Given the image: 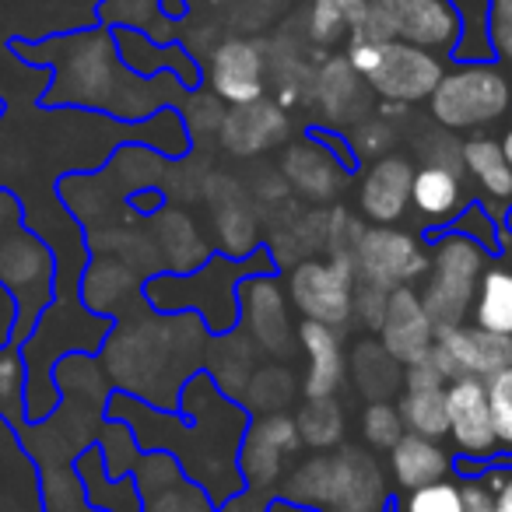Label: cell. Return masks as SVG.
Here are the masks:
<instances>
[{"mask_svg":"<svg viewBox=\"0 0 512 512\" xmlns=\"http://www.w3.org/2000/svg\"><path fill=\"white\" fill-rule=\"evenodd\" d=\"M50 53L32 50L29 43H15L18 53H29V64L53 67V92L46 95V106H85L102 109V113L123 116V120H141L148 109H155V99H144L137 88V74L123 64L116 32L99 25V29L74 32L64 39H46Z\"/></svg>","mask_w":512,"mask_h":512,"instance_id":"obj_1","label":"cell"},{"mask_svg":"<svg viewBox=\"0 0 512 512\" xmlns=\"http://www.w3.org/2000/svg\"><path fill=\"white\" fill-rule=\"evenodd\" d=\"M428 113L449 134H481L512 116V78L495 60H453L428 99Z\"/></svg>","mask_w":512,"mask_h":512,"instance_id":"obj_2","label":"cell"},{"mask_svg":"<svg viewBox=\"0 0 512 512\" xmlns=\"http://www.w3.org/2000/svg\"><path fill=\"white\" fill-rule=\"evenodd\" d=\"M53 253L36 232L22 225V207L15 193L0 190V285L18 302L15 344L32 330L53 295Z\"/></svg>","mask_w":512,"mask_h":512,"instance_id":"obj_3","label":"cell"},{"mask_svg":"<svg viewBox=\"0 0 512 512\" xmlns=\"http://www.w3.org/2000/svg\"><path fill=\"white\" fill-rule=\"evenodd\" d=\"M344 57L365 78L372 95L404 109L432 99L435 85H439L442 71H446V60L435 57V53L418 50V46H407V43H390V39H369V36L351 39L344 46Z\"/></svg>","mask_w":512,"mask_h":512,"instance_id":"obj_4","label":"cell"},{"mask_svg":"<svg viewBox=\"0 0 512 512\" xmlns=\"http://www.w3.org/2000/svg\"><path fill=\"white\" fill-rule=\"evenodd\" d=\"M491 264V249H484L467 232L446 228L428 246V274L421 285V302L435 327H456L470 320L477 285L484 267Z\"/></svg>","mask_w":512,"mask_h":512,"instance_id":"obj_5","label":"cell"},{"mask_svg":"<svg viewBox=\"0 0 512 512\" xmlns=\"http://www.w3.org/2000/svg\"><path fill=\"white\" fill-rule=\"evenodd\" d=\"M463 15L453 0H369L358 36L390 39L449 60L460 53Z\"/></svg>","mask_w":512,"mask_h":512,"instance_id":"obj_6","label":"cell"},{"mask_svg":"<svg viewBox=\"0 0 512 512\" xmlns=\"http://www.w3.org/2000/svg\"><path fill=\"white\" fill-rule=\"evenodd\" d=\"M446 414H449V435L453 442L460 470L467 477L481 474L484 467L502 460V449L495 439V421H491L488 390L484 379H453L446 383Z\"/></svg>","mask_w":512,"mask_h":512,"instance_id":"obj_7","label":"cell"},{"mask_svg":"<svg viewBox=\"0 0 512 512\" xmlns=\"http://www.w3.org/2000/svg\"><path fill=\"white\" fill-rule=\"evenodd\" d=\"M351 260H355L358 281L386 292L414 288L428 274V246L414 232L393 225L365 228Z\"/></svg>","mask_w":512,"mask_h":512,"instance_id":"obj_8","label":"cell"},{"mask_svg":"<svg viewBox=\"0 0 512 512\" xmlns=\"http://www.w3.org/2000/svg\"><path fill=\"white\" fill-rule=\"evenodd\" d=\"M358 271L351 256H327V260H302L288 278V295L306 320L344 327L351 320Z\"/></svg>","mask_w":512,"mask_h":512,"instance_id":"obj_9","label":"cell"},{"mask_svg":"<svg viewBox=\"0 0 512 512\" xmlns=\"http://www.w3.org/2000/svg\"><path fill=\"white\" fill-rule=\"evenodd\" d=\"M351 169H355L351 148L327 130L288 144L285 158H281V176L309 200H334Z\"/></svg>","mask_w":512,"mask_h":512,"instance_id":"obj_10","label":"cell"},{"mask_svg":"<svg viewBox=\"0 0 512 512\" xmlns=\"http://www.w3.org/2000/svg\"><path fill=\"white\" fill-rule=\"evenodd\" d=\"M432 362L442 369V376L453 379H491L512 365V341L509 337L488 334L474 323H456V327H439L432 344Z\"/></svg>","mask_w":512,"mask_h":512,"instance_id":"obj_11","label":"cell"},{"mask_svg":"<svg viewBox=\"0 0 512 512\" xmlns=\"http://www.w3.org/2000/svg\"><path fill=\"white\" fill-rule=\"evenodd\" d=\"M207 88L225 106H246V102L264 99L267 92L264 46L242 36L221 39L211 53V64H207Z\"/></svg>","mask_w":512,"mask_h":512,"instance_id":"obj_12","label":"cell"},{"mask_svg":"<svg viewBox=\"0 0 512 512\" xmlns=\"http://www.w3.org/2000/svg\"><path fill=\"white\" fill-rule=\"evenodd\" d=\"M435 334H439V327L425 313L418 288H393L386 299L383 323H379V344L400 365H414L432 351Z\"/></svg>","mask_w":512,"mask_h":512,"instance_id":"obj_13","label":"cell"},{"mask_svg":"<svg viewBox=\"0 0 512 512\" xmlns=\"http://www.w3.org/2000/svg\"><path fill=\"white\" fill-rule=\"evenodd\" d=\"M414 165L404 155H383L369 162L358 183V211L372 225H400L411 211Z\"/></svg>","mask_w":512,"mask_h":512,"instance_id":"obj_14","label":"cell"},{"mask_svg":"<svg viewBox=\"0 0 512 512\" xmlns=\"http://www.w3.org/2000/svg\"><path fill=\"white\" fill-rule=\"evenodd\" d=\"M302 435L295 418L288 414H267V418L253 421L246 432L239 453V470L253 488H267L281 477V467L292 453H299Z\"/></svg>","mask_w":512,"mask_h":512,"instance_id":"obj_15","label":"cell"},{"mask_svg":"<svg viewBox=\"0 0 512 512\" xmlns=\"http://www.w3.org/2000/svg\"><path fill=\"white\" fill-rule=\"evenodd\" d=\"M386 502V477L379 463L362 449L330 453L327 512H379Z\"/></svg>","mask_w":512,"mask_h":512,"instance_id":"obj_16","label":"cell"},{"mask_svg":"<svg viewBox=\"0 0 512 512\" xmlns=\"http://www.w3.org/2000/svg\"><path fill=\"white\" fill-rule=\"evenodd\" d=\"M309 95H313V102L320 106V113L327 116V120H334L337 127H355L358 120L369 116L372 88L365 85L362 74L348 64L344 53H334V57H327L316 67Z\"/></svg>","mask_w":512,"mask_h":512,"instance_id":"obj_17","label":"cell"},{"mask_svg":"<svg viewBox=\"0 0 512 512\" xmlns=\"http://www.w3.org/2000/svg\"><path fill=\"white\" fill-rule=\"evenodd\" d=\"M470 207L467 190H463V169L453 165H435L421 162L414 165V183H411V211L428 228H446L456 225L463 211Z\"/></svg>","mask_w":512,"mask_h":512,"instance_id":"obj_18","label":"cell"},{"mask_svg":"<svg viewBox=\"0 0 512 512\" xmlns=\"http://www.w3.org/2000/svg\"><path fill=\"white\" fill-rule=\"evenodd\" d=\"M221 144H225L232 155H256V151H267L271 144H281L288 134L285 109L278 102L256 99L246 106H232L221 120Z\"/></svg>","mask_w":512,"mask_h":512,"instance_id":"obj_19","label":"cell"},{"mask_svg":"<svg viewBox=\"0 0 512 512\" xmlns=\"http://www.w3.org/2000/svg\"><path fill=\"white\" fill-rule=\"evenodd\" d=\"M299 341H302V351H306V362H309L306 383H302L306 397H334L337 386L344 383V372H348L337 330L327 327V323L302 320Z\"/></svg>","mask_w":512,"mask_h":512,"instance_id":"obj_20","label":"cell"},{"mask_svg":"<svg viewBox=\"0 0 512 512\" xmlns=\"http://www.w3.org/2000/svg\"><path fill=\"white\" fill-rule=\"evenodd\" d=\"M453 470H456V460L449 456V449H442L439 442L425 439V435L407 432L404 439L390 449V474L400 491L442 481V477H449Z\"/></svg>","mask_w":512,"mask_h":512,"instance_id":"obj_21","label":"cell"},{"mask_svg":"<svg viewBox=\"0 0 512 512\" xmlns=\"http://www.w3.org/2000/svg\"><path fill=\"white\" fill-rule=\"evenodd\" d=\"M460 162L463 172L470 176V183L477 186V193L491 200L495 207H512V169L505 162V151L498 144V137L488 134H470L460 144Z\"/></svg>","mask_w":512,"mask_h":512,"instance_id":"obj_22","label":"cell"},{"mask_svg":"<svg viewBox=\"0 0 512 512\" xmlns=\"http://www.w3.org/2000/svg\"><path fill=\"white\" fill-rule=\"evenodd\" d=\"M239 306L246 313L253 334L260 337V344L267 348H285L288 341V313H285V299H281L278 285L271 278H246L239 285Z\"/></svg>","mask_w":512,"mask_h":512,"instance_id":"obj_23","label":"cell"},{"mask_svg":"<svg viewBox=\"0 0 512 512\" xmlns=\"http://www.w3.org/2000/svg\"><path fill=\"white\" fill-rule=\"evenodd\" d=\"M470 323L512 341V260H495L484 267L470 306Z\"/></svg>","mask_w":512,"mask_h":512,"instance_id":"obj_24","label":"cell"},{"mask_svg":"<svg viewBox=\"0 0 512 512\" xmlns=\"http://www.w3.org/2000/svg\"><path fill=\"white\" fill-rule=\"evenodd\" d=\"M365 4L369 0H309L306 32L320 50L348 46L365 22Z\"/></svg>","mask_w":512,"mask_h":512,"instance_id":"obj_25","label":"cell"},{"mask_svg":"<svg viewBox=\"0 0 512 512\" xmlns=\"http://www.w3.org/2000/svg\"><path fill=\"white\" fill-rule=\"evenodd\" d=\"M351 379L362 390V397L372 400H390L397 390H404V365L390 355L379 341H362L351 355Z\"/></svg>","mask_w":512,"mask_h":512,"instance_id":"obj_26","label":"cell"},{"mask_svg":"<svg viewBox=\"0 0 512 512\" xmlns=\"http://www.w3.org/2000/svg\"><path fill=\"white\" fill-rule=\"evenodd\" d=\"M400 418L404 428L425 439H446L449 435V414H446V390H404L400 397Z\"/></svg>","mask_w":512,"mask_h":512,"instance_id":"obj_27","label":"cell"},{"mask_svg":"<svg viewBox=\"0 0 512 512\" xmlns=\"http://www.w3.org/2000/svg\"><path fill=\"white\" fill-rule=\"evenodd\" d=\"M299 435L313 449H334L344 435V411L337 407L334 397H306L299 418Z\"/></svg>","mask_w":512,"mask_h":512,"instance_id":"obj_28","label":"cell"},{"mask_svg":"<svg viewBox=\"0 0 512 512\" xmlns=\"http://www.w3.org/2000/svg\"><path fill=\"white\" fill-rule=\"evenodd\" d=\"M386 512H467L463 477L449 474V477H442V481L404 491L400 498H393Z\"/></svg>","mask_w":512,"mask_h":512,"instance_id":"obj_29","label":"cell"},{"mask_svg":"<svg viewBox=\"0 0 512 512\" xmlns=\"http://www.w3.org/2000/svg\"><path fill=\"white\" fill-rule=\"evenodd\" d=\"M362 435L372 449L390 453V449L407 435L404 418H400V407L390 404V400H372V404L362 411Z\"/></svg>","mask_w":512,"mask_h":512,"instance_id":"obj_30","label":"cell"},{"mask_svg":"<svg viewBox=\"0 0 512 512\" xmlns=\"http://www.w3.org/2000/svg\"><path fill=\"white\" fill-rule=\"evenodd\" d=\"M218 239L232 260H242V256L256 246L253 214H249V207L242 204V200H228L218 211Z\"/></svg>","mask_w":512,"mask_h":512,"instance_id":"obj_31","label":"cell"},{"mask_svg":"<svg viewBox=\"0 0 512 512\" xmlns=\"http://www.w3.org/2000/svg\"><path fill=\"white\" fill-rule=\"evenodd\" d=\"M488 390V407L491 421H495V439L505 460H512V365H505L502 372H495L491 379H484Z\"/></svg>","mask_w":512,"mask_h":512,"instance_id":"obj_32","label":"cell"},{"mask_svg":"<svg viewBox=\"0 0 512 512\" xmlns=\"http://www.w3.org/2000/svg\"><path fill=\"white\" fill-rule=\"evenodd\" d=\"M484 39L498 67L512 78V0H488L484 8Z\"/></svg>","mask_w":512,"mask_h":512,"instance_id":"obj_33","label":"cell"},{"mask_svg":"<svg viewBox=\"0 0 512 512\" xmlns=\"http://www.w3.org/2000/svg\"><path fill=\"white\" fill-rule=\"evenodd\" d=\"M348 148L351 155L365 158V162H376V158L390 155L393 148V127L386 116H365V120H358L355 127H351V137H348Z\"/></svg>","mask_w":512,"mask_h":512,"instance_id":"obj_34","label":"cell"},{"mask_svg":"<svg viewBox=\"0 0 512 512\" xmlns=\"http://www.w3.org/2000/svg\"><path fill=\"white\" fill-rule=\"evenodd\" d=\"M99 18L120 29H151L162 18V0H102Z\"/></svg>","mask_w":512,"mask_h":512,"instance_id":"obj_35","label":"cell"},{"mask_svg":"<svg viewBox=\"0 0 512 512\" xmlns=\"http://www.w3.org/2000/svg\"><path fill=\"white\" fill-rule=\"evenodd\" d=\"M25 397V365L18 358V344L0 348V414L11 421H18Z\"/></svg>","mask_w":512,"mask_h":512,"instance_id":"obj_36","label":"cell"},{"mask_svg":"<svg viewBox=\"0 0 512 512\" xmlns=\"http://www.w3.org/2000/svg\"><path fill=\"white\" fill-rule=\"evenodd\" d=\"M386 299L390 292L386 288H376V285H365L358 281L355 285V302H351V316H358V323L379 334V323H383V313H386Z\"/></svg>","mask_w":512,"mask_h":512,"instance_id":"obj_37","label":"cell"},{"mask_svg":"<svg viewBox=\"0 0 512 512\" xmlns=\"http://www.w3.org/2000/svg\"><path fill=\"white\" fill-rule=\"evenodd\" d=\"M481 481L491 491V512H512V460L484 467Z\"/></svg>","mask_w":512,"mask_h":512,"instance_id":"obj_38","label":"cell"},{"mask_svg":"<svg viewBox=\"0 0 512 512\" xmlns=\"http://www.w3.org/2000/svg\"><path fill=\"white\" fill-rule=\"evenodd\" d=\"M446 383L449 379L432 362V355H425L414 365H404V390H446Z\"/></svg>","mask_w":512,"mask_h":512,"instance_id":"obj_39","label":"cell"},{"mask_svg":"<svg viewBox=\"0 0 512 512\" xmlns=\"http://www.w3.org/2000/svg\"><path fill=\"white\" fill-rule=\"evenodd\" d=\"M463 498H467V512H491V491L481 474L463 477Z\"/></svg>","mask_w":512,"mask_h":512,"instance_id":"obj_40","label":"cell"},{"mask_svg":"<svg viewBox=\"0 0 512 512\" xmlns=\"http://www.w3.org/2000/svg\"><path fill=\"white\" fill-rule=\"evenodd\" d=\"M498 144H502V151H505V162H509V169H512V116H509V120H505L502 134H498Z\"/></svg>","mask_w":512,"mask_h":512,"instance_id":"obj_41","label":"cell"},{"mask_svg":"<svg viewBox=\"0 0 512 512\" xmlns=\"http://www.w3.org/2000/svg\"><path fill=\"white\" fill-rule=\"evenodd\" d=\"M4 113H8V102L0 99V120H4Z\"/></svg>","mask_w":512,"mask_h":512,"instance_id":"obj_42","label":"cell"}]
</instances>
